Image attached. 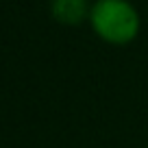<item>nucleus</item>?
<instances>
[{
	"label": "nucleus",
	"mask_w": 148,
	"mask_h": 148,
	"mask_svg": "<svg viewBox=\"0 0 148 148\" xmlns=\"http://www.w3.org/2000/svg\"><path fill=\"white\" fill-rule=\"evenodd\" d=\"M92 5L89 0H50V13L59 24L79 26L89 20Z\"/></svg>",
	"instance_id": "obj_2"
},
{
	"label": "nucleus",
	"mask_w": 148,
	"mask_h": 148,
	"mask_svg": "<svg viewBox=\"0 0 148 148\" xmlns=\"http://www.w3.org/2000/svg\"><path fill=\"white\" fill-rule=\"evenodd\" d=\"M89 26L102 42L126 46L139 35L142 18L129 0H96L89 11Z\"/></svg>",
	"instance_id": "obj_1"
}]
</instances>
